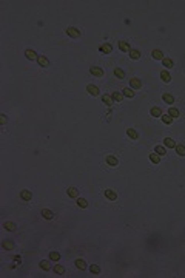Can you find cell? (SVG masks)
<instances>
[{"label": "cell", "mask_w": 185, "mask_h": 278, "mask_svg": "<svg viewBox=\"0 0 185 278\" xmlns=\"http://www.w3.org/2000/svg\"><path fill=\"white\" fill-rule=\"evenodd\" d=\"M77 206L82 207V209H86V207H88V201H86L85 198H77Z\"/></svg>", "instance_id": "cell-22"}, {"label": "cell", "mask_w": 185, "mask_h": 278, "mask_svg": "<svg viewBox=\"0 0 185 278\" xmlns=\"http://www.w3.org/2000/svg\"><path fill=\"white\" fill-rule=\"evenodd\" d=\"M162 122H163V124H171V122H173V118H171L170 114H163V116H162Z\"/></svg>", "instance_id": "cell-36"}, {"label": "cell", "mask_w": 185, "mask_h": 278, "mask_svg": "<svg viewBox=\"0 0 185 278\" xmlns=\"http://www.w3.org/2000/svg\"><path fill=\"white\" fill-rule=\"evenodd\" d=\"M176 153H178L179 156H185V145H176Z\"/></svg>", "instance_id": "cell-26"}, {"label": "cell", "mask_w": 185, "mask_h": 278, "mask_svg": "<svg viewBox=\"0 0 185 278\" xmlns=\"http://www.w3.org/2000/svg\"><path fill=\"white\" fill-rule=\"evenodd\" d=\"M111 97H113V101H116V102H122V101H123V94L119 93V91L113 93V94H111Z\"/></svg>", "instance_id": "cell-18"}, {"label": "cell", "mask_w": 185, "mask_h": 278, "mask_svg": "<svg viewBox=\"0 0 185 278\" xmlns=\"http://www.w3.org/2000/svg\"><path fill=\"white\" fill-rule=\"evenodd\" d=\"M49 260H51V261H59L60 260V254H59V252H51V254H49Z\"/></svg>", "instance_id": "cell-33"}, {"label": "cell", "mask_w": 185, "mask_h": 278, "mask_svg": "<svg viewBox=\"0 0 185 278\" xmlns=\"http://www.w3.org/2000/svg\"><path fill=\"white\" fill-rule=\"evenodd\" d=\"M39 264H40V267H42L43 271H49V269H51V264H49V261H46V260H42Z\"/></svg>", "instance_id": "cell-25"}, {"label": "cell", "mask_w": 185, "mask_h": 278, "mask_svg": "<svg viewBox=\"0 0 185 278\" xmlns=\"http://www.w3.org/2000/svg\"><path fill=\"white\" fill-rule=\"evenodd\" d=\"M67 34L71 37V39H79V37H80V31L77 30V28H74V26H69V28H67Z\"/></svg>", "instance_id": "cell-1"}, {"label": "cell", "mask_w": 185, "mask_h": 278, "mask_svg": "<svg viewBox=\"0 0 185 278\" xmlns=\"http://www.w3.org/2000/svg\"><path fill=\"white\" fill-rule=\"evenodd\" d=\"M160 79H162L163 82H170L171 80V76L168 71H160Z\"/></svg>", "instance_id": "cell-23"}, {"label": "cell", "mask_w": 185, "mask_h": 278, "mask_svg": "<svg viewBox=\"0 0 185 278\" xmlns=\"http://www.w3.org/2000/svg\"><path fill=\"white\" fill-rule=\"evenodd\" d=\"M154 152L156 153H157V155H160V156H163V155H165V147H162V145H156V147H154Z\"/></svg>", "instance_id": "cell-28"}, {"label": "cell", "mask_w": 185, "mask_h": 278, "mask_svg": "<svg viewBox=\"0 0 185 278\" xmlns=\"http://www.w3.org/2000/svg\"><path fill=\"white\" fill-rule=\"evenodd\" d=\"M119 49H120V51H123V53H130V51H131L128 42H125V40H119Z\"/></svg>", "instance_id": "cell-7"}, {"label": "cell", "mask_w": 185, "mask_h": 278, "mask_svg": "<svg viewBox=\"0 0 185 278\" xmlns=\"http://www.w3.org/2000/svg\"><path fill=\"white\" fill-rule=\"evenodd\" d=\"M99 51H100V53H104V54H110V53L113 51V47H111L110 43H104V45H100Z\"/></svg>", "instance_id": "cell-8"}, {"label": "cell", "mask_w": 185, "mask_h": 278, "mask_svg": "<svg viewBox=\"0 0 185 278\" xmlns=\"http://www.w3.org/2000/svg\"><path fill=\"white\" fill-rule=\"evenodd\" d=\"M123 96L133 97V96H134V90H133V88H123Z\"/></svg>", "instance_id": "cell-32"}, {"label": "cell", "mask_w": 185, "mask_h": 278, "mask_svg": "<svg viewBox=\"0 0 185 278\" xmlns=\"http://www.w3.org/2000/svg\"><path fill=\"white\" fill-rule=\"evenodd\" d=\"M168 114H170L171 116V118H179V110L178 108H173V107H171V108L170 110H168Z\"/></svg>", "instance_id": "cell-30"}, {"label": "cell", "mask_w": 185, "mask_h": 278, "mask_svg": "<svg viewBox=\"0 0 185 278\" xmlns=\"http://www.w3.org/2000/svg\"><path fill=\"white\" fill-rule=\"evenodd\" d=\"M76 267L77 269H80V271H85V269H86V263H85V261L83 260H76Z\"/></svg>", "instance_id": "cell-20"}, {"label": "cell", "mask_w": 185, "mask_h": 278, "mask_svg": "<svg viewBox=\"0 0 185 278\" xmlns=\"http://www.w3.org/2000/svg\"><path fill=\"white\" fill-rule=\"evenodd\" d=\"M89 73H91L93 76H96V77H102V76H104V70L99 68V67H91V68H89Z\"/></svg>", "instance_id": "cell-3"}, {"label": "cell", "mask_w": 185, "mask_h": 278, "mask_svg": "<svg viewBox=\"0 0 185 278\" xmlns=\"http://www.w3.org/2000/svg\"><path fill=\"white\" fill-rule=\"evenodd\" d=\"M126 135H128V138H131V139H139V133H137V131H136V130H133V128H128V130H126Z\"/></svg>", "instance_id": "cell-14"}, {"label": "cell", "mask_w": 185, "mask_h": 278, "mask_svg": "<svg viewBox=\"0 0 185 278\" xmlns=\"http://www.w3.org/2000/svg\"><path fill=\"white\" fill-rule=\"evenodd\" d=\"M89 271H91L93 273H99L100 272V267H99L97 264H93V266H89Z\"/></svg>", "instance_id": "cell-38"}, {"label": "cell", "mask_w": 185, "mask_h": 278, "mask_svg": "<svg viewBox=\"0 0 185 278\" xmlns=\"http://www.w3.org/2000/svg\"><path fill=\"white\" fill-rule=\"evenodd\" d=\"M150 114L153 116V118H160V116H162V110H160L159 107H153V108L150 110Z\"/></svg>", "instance_id": "cell-13"}, {"label": "cell", "mask_w": 185, "mask_h": 278, "mask_svg": "<svg viewBox=\"0 0 185 278\" xmlns=\"http://www.w3.org/2000/svg\"><path fill=\"white\" fill-rule=\"evenodd\" d=\"M106 164H108L110 167H116V165L119 164V161H117L116 156H106Z\"/></svg>", "instance_id": "cell-10"}, {"label": "cell", "mask_w": 185, "mask_h": 278, "mask_svg": "<svg viewBox=\"0 0 185 278\" xmlns=\"http://www.w3.org/2000/svg\"><path fill=\"white\" fill-rule=\"evenodd\" d=\"M105 196H106V200H110V201H116L117 200V193L114 192V190H111V189L105 190Z\"/></svg>", "instance_id": "cell-2"}, {"label": "cell", "mask_w": 185, "mask_h": 278, "mask_svg": "<svg viewBox=\"0 0 185 278\" xmlns=\"http://www.w3.org/2000/svg\"><path fill=\"white\" fill-rule=\"evenodd\" d=\"M150 161H151V162H153V164H159L160 162V155H157V153H151V155H150Z\"/></svg>", "instance_id": "cell-15"}, {"label": "cell", "mask_w": 185, "mask_h": 278, "mask_svg": "<svg viewBox=\"0 0 185 278\" xmlns=\"http://www.w3.org/2000/svg\"><path fill=\"white\" fill-rule=\"evenodd\" d=\"M20 198H22L23 201H31L32 193L30 192V190H22V192H20Z\"/></svg>", "instance_id": "cell-9"}, {"label": "cell", "mask_w": 185, "mask_h": 278, "mask_svg": "<svg viewBox=\"0 0 185 278\" xmlns=\"http://www.w3.org/2000/svg\"><path fill=\"white\" fill-rule=\"evenodd\" d=\"M3 226H5V229H6V230H15V224H14V223H11V221H6L5 224H3Z\"/></svg>", "instance_id": "cell-35"}, {"label": "cell", "mask_w": 185, "mask_h": 278, "mask_svg": "<svg viewBox=\"0 0 185 278\" xmlns=\"http://www.w3.org/2000/svg\"><path fill=\"white\" fill-rule=\"evenodd\" d=\"M2 246H3V249H6V250H12V247H14V244H12L11 241H8V239H5V241L2 243Z\"/></svg>", "instance_id": "cell-31"}, {"label": "cell", "mask_w": 185, "mask_h": 278, "mask_svg": "<svg viewBox=\"0 0 185 278\" xmlns=\"http://www.w3.org/2000/svg\"><path fill=\"white\" fill-rule=\"evenodd\" d=\"M114 74H116V77H119V79H123V77H125V73H123L120 68H116V70H114Z\"/></svg>", "instance_id": "cell-37"}, {"label": "cell", "mask_w": 185, "mask_h": 278, "mask_svg": "<svg viewBox=\"0 0 185 278\" xmlns=\"http://www.w3.org/2000/svg\"><path fill=\"white\" fill-rule=\"evenodd\" d=\"M42 215H43L45 219H52V216H54V213H52L49 209H43L42 210Z\"/></svg>", "instance_id": "cell-17"}, {"label": "cell", "mask_w": 185, "mask_h": 278, "mask_svg": "<svg viewBox=\"0 0 185 278\" xmlns=\"http://www.w3.org/2000/svg\"><path fill=\"white\" fill-rule=\"evenodd\" d=\"M102 102H105L106 105H111L114 101H113V97H111L110 94H104V96H102Z\"/></svg>", "instance_id": "cell-27"}, {"label": "cell", "mask_w": 185, "mask_h": 278, "mask_svg": "<svg viewBox=\"0 0 185 278\" xmlns=\"http://www.w3.org/2000/svg\"><path fill=\"white\" fill-rule=\"evenodd\" d=\"M37 64H39L42 68H46V67H49V60H48L45 56H39V57H37Z\"/></svg>", "instance_id": "cell-4"}, {"label": "cell", "mask_w": 185, "mask_h": 278, "mask_svg": "<svg viewBox=\"0 0 185 278\" xmlns=\"http://www.w3.org/2000/svg\"><path fill=\"white\" fill-rule=\"evenodd\" d=\"M54 272L59 273V275H63V273H65V267L60 266V264H57V266H54Z\"/></svg>", "instance_id": "cell-34"}, {"label": "cell", "mask_w": 185, "mask_h": 278, "mask_svg": "<svg viewBox=\"0 0 185 278\" xmlns=\"http://www.w3.org/2000/svg\"><path fill=\"white\" fill-rule=\"evenodd\" d=\"M163 144H165V147H170V148L176 147L174 139H171V138H165V139H163Z\"/></svg>", "instance_id": "cell-21"}, {"label": "cell", "mask_w": 185, "mask_h": 278, "mask_svg": "<svg viewBox=\"0 0 185 278\" xmlns=\"http://www.w3.org/2000/svg\"><path fill=\"white\" fill-rule=\"evenodd\" d=\"M162 99H163V102H165V103H168V105H171V103L174 102V97H173L171 94H168V93H165V94H163V96H162Z\"/></svg>", "instance_id": "cell-16"}, {"label": "cell", "mask_w": 185, "mask_h": 278, "mask_svg": "<svg viewBox=\"0 0 185 278\" xmlns=\"http://www.w3.org/2000/svg\"><path fill=\"white\" fill-rule=\"evenodd\" d=\"M86 91H88L91 96H99V88H97L96 85H93V84L86 85Z\"/></svg>", "instance_id": "cell-6"}, {"label": "cell", "mask_w": 185, "mask_h": 278, "mask_svg": "<svg viewBox=\"0 0 185 278\" xmlns=\"http://www.w3.org/2000/svg\"><path fill=\"white\" fill-rule=\"evenodd\" d=\"M77 195H79V192H77V189H76V187H69V189H68V196H71V198H77Z\"/></svg>", "instance_id": "cell-29"}, {"label": "cell", "mask_w": 185, "mask_h": 278, "mask_svg": "<svg viewBox=\"0 0 185 278\" xmlns=\"http://www.w3.org/2000/svg\"><path fill=\"white\" fill-rule=\"evenodd\" d=\"M5 122H6V116L2 114V124H5Z\"/></svg>", "instance_id": "cell-39"}, {"label": "cell", "mask_w": 185, "mask_h": 278, "mask_svg": "<svg viewBox=\"0 0 185 278\" xmlns=\"http://www.w3.org/2000/svg\"><path fill=\"white\" fill-rule=\"evenodd\" d=\"M130 57L133 60H137L139 57H141V51H139V49H131V51H130Z\"/></svg>", "instance_id": "cell-19"}, {"label": "cell", "mask_w": 185, "mask_h": 278, "mask_svg": "<svg viewBox=\"0 0 185 278\" xmlns=\"http://www.w3.org/2000/svg\"><path fill=\"white\" fill-rule=\"evenodd\" d=\"M130 87H131V88H133V90H139V88H141V87H142V82L139 80L137 77H133V79H131V80H130Z\"/></svg>", "instance_id": "cell-5"}, {"label": "cell", "mask_w": 185, "mask_h": 278, "mask_svg": "<svg viewBox=\"0 0 185 278\" xmlns=\"http://www.w3.org/2000/svg\"><path fill=\"white\" fill-rule=\"evenodd\" d=\"M25 56H26L30 60H34V59L37 60V57H39V56L36 54V51H34V49H25Z\"/></svg>", "instance_id": "cell-11"}, {"label": "cell", "mask_w": 185, "mask_h": 278, "mask_svg": "<svg viewBox=\"0 0 185 278\" xmlns=\"http://www.w3.org/2000/svg\"><path fill=\"white\" fill-rule=\"evenodd\" d=\"M151 56H153V59H156V60H163V53L160 51V49H153Z\"/></svg>", "instance_id": "cell-12"}, {"label": "cell", "mask_w": 185, "mask_h": 278, "mask_svg": "<svg viewBox=\"0 0 185 278\" xmlns=\"http://www.w3.org/2000/svg\"><path fill=\"white\" fill-rule=\"evenodd\" d=\"M162 65H163L165 68H173V65H174V64H173V60H171V59H168V57H163Z\"/></svg>", "instance_id": "cell-24"}]
</instances>
